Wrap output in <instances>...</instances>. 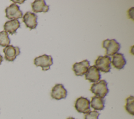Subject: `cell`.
Returning <instances> with one entry per match:
<instances>
[{"label":"cell","instance_id":"obj_1","mask_svg":"<svg viewBox=\"0 0 134 119\" xmlns=\"http://www.w3.org/2000/svg\"><path fill=\"white\" fill-rule=\"evenodd\" d=\"M107 84L108 83L106 80H99L98 82L92 84L90 88V91L92 93L94 94L95 96L104 98L109 92Z\"/></svg>","mask_w":134,"mask_h":119},{"label":"cell","instance_id":"obj_2","mask_svg":"<svg viewBox=\"0 0 134 119\" xmlns=\"http://www.w3.org/2000/svg\"><path fill=\"white\" fill-rule=\"evenodd\" d=\"M102 47L106 49V55L110 57L118 53L120 49V44L115 39H107L103 41Z\"/></svg>","mask_w":134,"mask_h":119},{"label":"cell","instance_id":"obj_3","mask_svg":"<svg viewBox=\"0 0 134 119\" xmlns=\"http://www.w3.org/2000/svg\"><path fill=\"white\" fill-rule=\"evenodd\" d=\"M111 58L105 55L104 56H99L95 61V66L101 72L108 73L111 69Z\"/></svg>","mask_w":134,"mask_h":119},{"label":"cell","instance_id":"obj_4","mask_svg":"<svg viewBox=\"0 0 134 119\" xmlns=\"http://www.w3.org/2000/svg\"><path fill=\"white\" fill-rule=\"evenodd\" d=\"M34 63L36 67H40L43 71H47L50 69L51 66L53 64V59L51 56L44 54L36 57Z\"/></svg>","mask_w":134,"mask_h":119},{"label":"cell","instance_id":"obj_5","mask_svg":"<svg viewBox=\"0 0 134 119\" xmlns=\"http://www.w3.org/2000/svg\"><path fill=\"white\" fill-rule=\"evenodd\" d=\"M6 17L9 19H17L23 17V12L20 10L19 6L15 3L10 4L5 10Z\"/></svg>","mask_w":134,"mask_h":119},{"label":"cell","instance_id":"obj_6","mask_svg":"<svg viewBox=\"0 0 134 119\" xmlns=\"http://www.w3.org/2000/svg\"><path fill=\"white\" fill-rule=\"evenodd\" d=\"M74 107L78 112L86 114L91 110L90 101L87 98L81 96L76 100Z\"/></svg>","mask_w":134,"mask_h":119},{"label":"cell","instance_id":"obj_7","mask_svg":"<svg viewBox=\"0 0 134 119\" xmlns=\"http://www.w3.org/2000/svg\"><path fill=\"white\" fill-rule=\"evenodd\" d=\"M4 58L8 61H14L16 57L20 53V49L18 47H14L13 45H8L3 49Z\"/></svg>","mask_w":134,"mask_h":119},{"label":"cell","instance_id":"obj_8","mask_svg":"<svg viewBox=\"0 0 134 119\" xmlns=\"http://www.w3.org/2000/svg\"><path fill=\"white\" fill-rule=\"evenodd\" d=\"M37 15L31 12H27L23 17V21L30 30L35 29L38 25Z\"/></svg>","mask_w":134,"mask_h":119},{"label":"cell","instance_id":"obj_9","mask_svg":"<svg viewBox=\"0 0 134 119\" xmlns=\"http://www.w3.org/2000/svg\"><path fill=\"white\" fill-rule=\"evenodd\" d=\"M67 96V90L62 84H56L52 89L51 96L52 99L59 100L65 99Z\"/></svg>","mask_w":134,"mask_h":119},{"label":"cell","instance_id":"obj_10","mask_svg":"<svg viewBox=\"0 0 134 119\" xmlns=\"http://www.w3.org/2000/svg\"><path fill=\"white\" fill-rule=\"evenodd\" d=\"M90 67V61L84 60L80 62H75L72 67V70L76 76H82L85 74Z\"/></svg>","mask_w":134,"mask_h":119},{"label":"cell","instance_id":"obj_11","mask_svg":"<svg viewBox=\"0 0 134 119\" xmlns=\"http://www.w3.org/2000/svg\"><path fill=\"white\" fill-rule=\"evenodd\" d=\"M101 78L100 71L94 65L89 67L86 73L85 74V79L90 82L96 83L98 82Z\"/></svg>","mask_w":134,"mask_h":119},{"label":"cell","instance_id":"obj_12","mask_svg":"<svg viewBox=\"0 0 134 119\" xmlns=\"http://www.w3.org/2000/svg\"><path fill=\"white\" fill-rule=\"evenodd\" d=\"M111 63L115 68L118 70H121L126 65V60L122 53H117L113 56V59L111 61Z\"/></svg>","mask_w":134,"mask_h":119},{"label":"cell","instance_id":"obj_13","mask_svg":"<svg viewBox=\"0 0 134 119\" xmlns=\"http://www.w3.org/2000/svg\"><path fill=\"white\" fill-rule=\"evenodd\" d=\"M20 26V23L18 19H12L7 21L4 25V31L9 33L10 35H13L16 33L18 28Z\"/></svg>","mask_w":134,"mask_h":119},{"label":"cell","instance_id":"obj_14","mask_svg":"<svg viewBox=\"0 0 134 119\" xmlns=\"http://www.w3.org/2000/svg\"><path fill=\"white\" fill-rule=\"evenodd\" d=\"M32 10L34 13L48 12L49 6L47 5L44 0H36L31 3Z\"/></svg>","mask_w":134,"mask_h":119},{"label":"cell","instance_id":"obj_15","mask_svg":"<svg viewBox=\"0 0 134 119\" xmlns=\"http://www.w3.org/2000/svg\"><path fill=\"white\" fill-rule=\"evenodd\" d=\"M105 101L104 98L94 96L92 97L91 101L90 102V105L95 110L101 111L103 110L105 107Z\"/></svg>","mask_w":134,"mask_h":119},{"label":"cell","instance_id":"obj_16","mask_svg":"<svg viewBox=\"0 0 134 119\" xmlns=\"http://www.w3.org/2000/svg\"><path fill=\"white\" fill-rule=\"evenodd\" d=\"M125 106L126 111L131 115H134V97L132 95L128 97L126 100Z\"/></svg>","mask_w":134,"mask_h":119},{"label":"cell","instance_id":"obj_17","mask_svg":"<svg viewBox=\"0 0 134 119\" xmlns=\"http://www.w3.org/2000/svg\"><path fill=\"white\" fill-rule=\"evenodd\" d=\"M10 40L8 37V33L3 30L0 32V46L2 47H6L9 45Z\"/></svg>","mask_w":134,"mask_h":119},{"label":"cell","instance_id":"obj_18","mask_svg":"<svg viewBox=\"0 0 134 119\" xmlns=\"http://www.w3.org/2000/svg\"><path fill=\"white\" fill-rule=\"evenodd\" d=\"M100 113L96 111H90L87 113L85 114L84 119H98V116Z\"/></svg>","mask_w":134,"mask_h":119},{"label":"cell","instance_id":"obj_19","mask_svg":"<svg viewBox=\"0 0 134 119\" xmlns=\"http://www.w3.org/2000/svg\"><path fill=\"white\" fill-rule=\"evenodd\" d=\"M133 7H131V8H130L128 11V15L129 16H131V19H133Z\"/></svg>","mask_w":134,"mask_h":119},{"label":"cell","instance_id":"obj_20","mask_svg":"<svg viewBox=\"0 0 134 119\" xmlns=\"http://www.w3.org/2000/svg\"><path fill=\"white\" fill-rule=\"evenodd\" d=\"M3 57L0 54V65L1 64V63H2V61H3Z\"/></svg>","mask_w":134,"mask_h":119},{"label":"cell","instance_id":"obj_21","mask_svg":"<svg viewBox=\"0 0 134 119\" xmlns=\"http://www.w3.org/2000/svg\"><path fill=\"white\" fill-rule=\"evenodd\" d=\"M67 119H76V118H74V117H68Z\"/></svg>","mask_w":134,"mask_h":119}]
</instances>
